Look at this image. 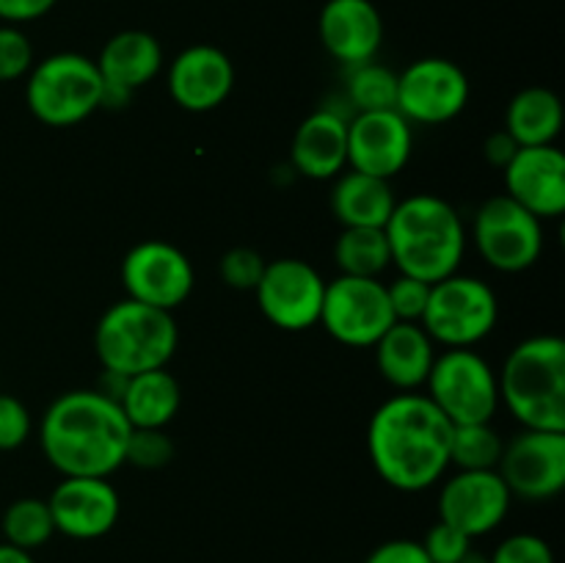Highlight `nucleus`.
<instances>
[{
  "mask_svg": "<svg viewBox=\"0 0 565 563\" xmlns=\"http://www.w3.org/2000/svg\"><path fill=\"white\" fill-rule=\"evenodd\" d=\"M450 439L452 423L425 392H397L370 417L367 456L386 486L417 495L450 469Z\"/></svg>",
  "mask_w": 565,
  "mask_h": 563,
  "instance_id": "1",
  "label": "nucleus"
},
{
  "mask_svg": "<svg viewBox=\"0 0 565 563\" xmlns=\"http://www.w3.org/2000/svg\"><path fill=\"white\" fill-rule=\"evenodd\" d=\"M130 423L103 390H70L39 419V447L61 478H110L125 467Z\"/></svg>",
  "mask_w": 565,
  "mask_h": 563,
  "instance_id": "2",
  "label": "nucleus"
},
{
  "mask_svg": "<svg viewBox=\"0 0 565 563\" xmlns=\"http://www.w3.org/2000/svg\"><path fill=\"white\" fill-rule=\"evenodd\" d=\"M397 274L428 285L458 274L467 254V226L461 213L436 193L397 199L384 226Z\"/></svg>",
  "mask_w": 565,
  "mask_h": 563,
  "instance_id": "3",
  "label": "nucleus"
},
{
  "mask_svg": "<svg viewBox=\"0 0 565 563\" xmlns=\"http://www.w3.org/2000/svg\"><path fill=\"white\" fill-rule=\"evenodd\" d=\"M500 406L522 428L565 431V342L557 334H535L513 346L502 370Z\"/></svg>",
  "mask_w": 565,
  "mask_h": 563,
  "instance_id": "4",
  "label": "nucleus"
},
{
  "mask_svg": "<svg viewBox=\"0 0 565 563\" xmlns=\"http://www.w3.org/2000/svg\"><path fill=\"white\" fill-rule=\"evenodd\" d=\"M180 346L174 312L132 298L110 304L94 326V353L105 373L130 375L169 368Z\"/></svg>",
  "mask_w": 565,
  "mask_h": 563,
  "instance_id": "5",
  "label": "nucleus"
},
{
  "mask_svg": "<svg viewBox=\"0 0 565 563\" xmlns=\"http://www.w3.org/2000/svg\"><path fill=\"white\" fill-rule=\"evenodd\" d=\"M103 75L83 53H53L25 77V105L47 127H75L103 108Z\"/></svg>",
  "mask_w": 565,
  "mask_h": 563,
  "instance_id": "6",
  "label": "nucleus"
},
{
  "mask_svg": "<svg viewBox=\"0 0 565 563\" xmlns=\"http://www.w3.org/2000/svg\"><path fill=\"white\" fill-rule=\"evenodd\" d=\"M500 320V298L489 282L452 274L430 285L423 326L441 348H475L494 331Z\"/></svg>",
  "mask_w": 565,
  "mask_h": 563,
  "instance_id": "7",
  "label": "nucleus"
},
{
  "mask_svg": "<svg viewBox=\"0 0 565 563\" xmlns=\"http://www.w3.org/2000/svg\"><path fill=\"white\" fill-rule=\"evenodd\" d=\"M423 390L452 425L491 423L500 408L497 370L475 348H445L436 353Z\"/></svg>",
  "mask_w": 565,
  "mask_h": 563,
  "instance_id": "8",
  "label": "nucleus"
},
{
  "mask_svg": "<svg viewBox=\"0 0 565 563\" xmlns=\"http://www.w3.org/2000/svg\"><path fill=\"white\" fill-rule=\"evenodd\" d=\"M472 241L489 268L500 274H522L544 254V221L505 193H497L475 213Z\"/></svg>",
  "mask_w": 565,
  "mask_h": 563,
  "instance_id": "9",
  "label": "nucleus"
},
{
  "mask_svg": "<svg viewBox=\"0 0 565 563\" xmlns=\"http://www.w3.org/2000/svg\"><path fill=\"white\" fill-rule=\"evenodd\" d=\"M395 323L384 279L364 276H337L326 282L323 309L318 326L331 340L348 348H373L384 331Z\"/></svg>",
  "mask_w": 565,
  "mask_h": 563,
  "instance_id": "10",
  "label": "nucleus"
},
{
  "mask_svg": "<svg viewBox=\"0 0 565 563\" xmlns=\"http://www.w3.org/2000/svg\"><path fill=\"white\" fill-rule=\"evenodd\" d=\"M469 77L456 61L428 55L397 72L395 110L412 125H447L469 105Z\"/></svg>",
  "mask_w": 565,
  "mask_h": 563,
  "instance_id": "11",
  "label": "nucleus"
},
{
  "mask_svg": "<svg viewBox=\"0 0 565 563\" xmlns=\"http://www.w3.org/2000/svg\"><path fill=\"white\" fill-rule=\"evenodd\" d=\"M119 274L127 293L125 298L166 309V312L182 307L196 287L191 257L180 246L158 241V237L136 243L121 259Z\"/></svg>",
  "mask_w": 565,
  "mask_h": 563,
  "instance_id": "12",
  "label": "nucleus"
},
{
  "mask_svg": "<svg viewBox=\"0 0 565 563\" xmlns=\"http://www.w3.org/2000/svg\"><path fill=\"white\" fill-rule=\"evenodd\" d=\"M323 293L326 279L320 270L298 257L265 263L263 279L254 287L263 318L281 331H307L318 326Z\"/></svg>",
  "mask_w": 565,
  "mask_h": 563,
  "instance_id": "13",
  "label": "nucleus"
},
{
  "mask_svg": "<svg viewBox=\"0 0 565 563\" xmlns=\"http://www.w3.org/2000/svg\"><path fill=\"white\" fill-rule=\"evenodd\" d=\"M497 472L513 497L527 502L557 497L565 486V431L522 428L505 442Z\"/></svg>",
  "mask_w": 565,
  "mask_h": 563,
  "instance_id": "14",
  "label": "nucleus"
},
{
  "mask_svg": "<svg viewBox=\"0 0 565 563\" xmlns=\"http://www.w3.org/2000/svg\"><path fill=\"white\" fill-rule=\"evenodd\" d=\"M511 502V489L497 469H458L439 489V522L475 541L505 522Z\"/></svg>",
  "mask_w": 565,
  "mask_h": 563,
  "instance_id": "15",
  "label": "nucleus"
},
{
  "mask_svg": "<svg viewBox=\"0 0 565 563\" xmlns=\"http://www.w3.org/2000/svg\"><path fill=\"white\" fill-rule=\"evenodd\" d=\"M412 127L395 108L353 114L348 119V169L381 180L397 177L412 160Z\"/></svg>",
  "mask_w": 565,
  "mask_h": 563,
  "instance_id": "16",
  "label": "nucleus"
},
{
  "mask_svg": "<svg viewBox=\"0 0 565 563\" xmlns=\"http://www.w3.org/2000/svg\"><path fill=\"white\" fill-rule=\"evenodd\" d=\"M47 506L55 533L75 541L103 539L121 517V497L108 478H61Z\"/></svg>",
  "mask_w": 565,
  "mask_h": 563,
  "instance_id": "17",
  "label": "nucleus"
},
{
  "mask_svg": "<svg viewBox=\"0 0 565 563\" xmlns=\"http://www.w3.org/2000/svg\"><path fill=\"white\" fill-rule=\"evenodd\" d=\"M235 64L215 44H191L171 59L166 86L188 114H210L235 92Z\"/></svg>",
  "mask_w": 565,
  "mask_h": 563,
  "instance_id": "18",
  "label": "nucleus"
},
{
  "mask_svg": "<svg viewBox=\"0 0 565 563\" xmlns=\"http://www.w3.org/2000/svg\"><path fill=\"white\" fill-rule=\"evenodd\" d=\"M505 174V196L522 204L541 221L561 219L565 213V155L557 144L519 147Z\"/></svg>",
  "mask_w": 565,
  "mask_h": 563,
  "instance_id": "19",
  "label": "nucleus"
},
{
  "mask_svg": "<svg viewBox=\"0 0 565 563\" xmlns=\"http://www.w3.org/2000/svg\"><path fill=\"white\" fill-rule=\"evenodd\" d=\"M326 53L345 70L375 61L384 44V20L373 0H326L318 17Z\"/></svg>",
  "mask_w": 565,
  "mask_h": 563,
  "instance_id": "20",
  "label": "nucleus"
},
{
  "mask_svg": "<svg viewBox=\"0 0 565 563\" xmlns=\"http://www.w3.org/2000/svg\"><path fill=\"white\" fill-rule=\"evenodd\" d=\"M290 166L307 180H334L348 169V119L337 108H318L296 127Z\"/></svg>",
  "mask_w": 565,
  "mask_h": 563,
  "instance_id": "21",
  "label": "nucleus"
},
{
  "mask_svg": "<svg viewBox=\"0 0 565 563\" xmlns=\"http://www.w3.org/2000/svg\"><path fill=\"white\" fill-rule=\"evenodd\" d=\"M375 368L381 379L397 392H419L428 381L436 359V342L419 323L395 320L375 342Z\"/></svg>",
  "mask_w": 565,
  "mask_h": 563,
  "instance_id": "22",
  "label": "nucleus"
},
{
  "mask_svg": "<svg viewBox=\"0 0 565 563\" xmlns=\"http://www.w3.org/2000/svg\"><path fill=\"white\" fill-rule=\"evenodd\" d=\"M103 83L125 94H136L163 70V47L158 39L138 28L114 33L94 59Z\"/></svg>",
  "mask_w": 565,
  "mask_h": 563,
  "instance_id": "23",
  "label": "nucleus"
},
{
  "mask_svg": "<svg viewBox=\"0 0 565 563\" xmlns=\"http://www.w3.org/2000/svg\"><path fill=\"white\" fill-rule=\"evenodd\" d=\"M397 196L392 191V180L362 174V171L345 169L334 177L331 188V213L340 221V226H370V230H384L395 210Z\"/></svg>",
  "mask_w": 565,
  "mask_h": 563,
  "instance_id": "24",
  "label": "nucleus"
},
{
  "mask_svg": "<svg viewBox=\"0 0 565 563\" xmlns=\"http://www.w3.org/2000/svg\"><path fill=\"white\" fill-rule=\"evenodd\" d=\"M116 403L130 428H169L180 412L182 390L169 368H158L125 379Z\"/></svg>",
  "mask_w": 565,
  "mask_h": 563,
  "instance_id": "25",
  "label": "nucleus"
},
{
  "mask_svg": "<svg viewBox=\"0 0 565 563\" xmlns=\"http://www.w3.org/2000/svg\"><path fill=\"white\" fill-rule=\"evenodd\" d=\"M502 130L519 147H546L555 144L563 130V103L552 88L527 86L513 94L505 110Z\"/></svg>",
  "mask_w": 565,
  "mask_h": 563,
  "instance_id": "26",
  "label": "nucleus"
},
{
  "mask_svg": "<svg viewBox=\"0 0 565 563\" xmlns=\"http://www.w3.org/2000/svg\"><path fill=\"white\" fill-rule=\"evenodd\" d=\"M334 263L342 276L381 279L392 265L386 232L370 226H345L334 241Z\"/></svg>",
  "mask_w": 565,
  "mask_h": 563,
  "instance_id": "27",
  "label": "nucleus"
},
{
  "mask_svg": "<svg viewBox=\"0 0 565 563\" xmlns=\"http://www.w3.org/2000/svg\"><path fill=\"white\" fill-rule=\"evenodd\" d=\"M0 530H3L6 544H14L20 550L33 552L44 546L55 535L47 500H42V497H20V500L9 502L3 519H0Z\"/></svg>",
  "mask_w": 565,
  "mask_h": 563,
  "instance_id": "28",
  "label": "nucleus"
},
{
  "mask_svg": "<svg viewBox=\"0 0 565 563\" xmlns=\"http://www.w3.org/2000/svg\"><path fill=\"white\" fill-rule=\"evenodd\" d=\"M505 439L491 423L452 425L450 467L456 469H497L500 467Z\"/></svg>",
  "mask_w": 565,
  "mask_h": 563,
  "instance_id": "29",
  "label": "nucleus"
},
{
  "mask_svg": "<svg viewBox=\"0 0 565 563\" xmlns=\"http://www.w3.org/2000/svg\"><path fill=\"white\" fill-rule=\"evenodd\" d=\"M348 103L356 114L364 110H390L397 103V72L379 61H367L348 70Z\"/></svg>",
  "mask_w": 565,
  "mask_h": 563,
  "instance_id": "30",
  "label": "nucleus"
},
{
  "mask_svg": "<svg viewBox=\"0 0 565 563\" xmlns=\"http://www.w3.org/2000/svg\"><path fill=\"white\" fill-rule=\"evenodd\" d=\"M174 458V442L169 439L166 428H132L127 442L125 464L138 469H163Z\"/></svg>",
  "mask_w": 565,
  "mask_h": 563,
  "instance_id": "31",
  "label": "nucleus"
},
{
  "mask_svg": "<svg viewBox=\"0 0 565 563\" xmlns=\"http://www.w3.org/2000/svg\"><path fill=\"white\" fill-rule=\"evenodd\" d=\"M36 64L33 44L20 25H0V83H14L28 77Z\"/></svg>",
  "mask_w": 565,
  "mask_h": 563,
  "instance_id": "32",
  "label": "nucleus"
},
{
  "mask_svg": "<svg viewBox=\"0 0 565 563\" xmlns=\"http://www.w3.org/2000/svg\"><path fill=\"white\" fill-rule=\"evenodd\" d=\"M428 296V282L414 279V276L397 274L395 279L386 282V298H390L392 315H395V320H403V323H419L423 320Z\"/></svg>",
  "mask_w": 565,
  "mask_h": 563,
  "instance_id": "33",
  "label": "nucleus"
},
{
  "mask_svg": "<svg viewBox=\"0 0 565 563\" xmlns=\"http://www.w3.org/2000/svg\"><path fill=\"white\" fill-rule=\"evenodd\" d=\"M268 259L257 252V248H248V246H235L221 257V279H224L226 287L232 290H241V293H254L257 282L263 279V270Z\"/></svg>",
  "mask_w": 565,
  "mask_h": 563,
  "instance_id": "34",
  "label": "nucleus"
},
{
  "mask_svg": "<svg viewBox=\"0 0 565 563\" xmlns=\"http://www.w3.org/2000/svg\"><path fill=\"white\" fill-rule=\"evenodd\" d=\"M33 434V417L20 397L0 392V453L20 450Z\"/></svg>",
  "mask_w": 565,
  "mask_h": 563,
  "instance_id": "35",
  "label": "nucleus"
},
{
  "mask_svg": "<svg viewBox=\"0 0 565 563\" xmlns=\"http://www.w3.org/2000/svg\"><path fill=\"white\" fill-rule=\"evenodd\" d=\"M489 563H555L550 541L535 533H513L500 541L489 555Z\"/></svg>",
  "mask_w": 565,
  "mask_h": 563,
  "instance_id": "36",
  "label": "nucleus"
},
{
  "mask_svg": "<svg viewBox=\"0 0 565 563\" xmlns=\"http://www.w3.org/2000/svg\"><path fill=\"white\" fill-rule=\"evenodd\" d=\"M419 544L430 563H461V557L472 550V539L445 522H436Z\"/></svg>",
  "mask_w": 565,
  "mask_h": 563,
  "instance_id": "37",
  "label": "nucleus"
},
{
  "mask_svg": "<svg viewBox=\"0 0 565 563\" xmlns=\"http://www.w3.org/2000/svg\"><path fill=\"white\" fill-rule=\"evenodd\" d=\"M364 563H430L423 544L412 539H392L375 546Z\"/></svg>",
  "mask_w": 565,
  "mask_h": 563,
  "instance_id": "38",
  "label": "nucleus"
},
{
  "mask_svg": "<svg viewBox=\"0 0 565 563\" xmlns=\"http://www.w3.org/2000/svg\"><path fill=\"white\" fill-rule=\"evenodd\" d=\"M58 0H0V22L6 25H25L47 17Z\"/></svg>",
  "mask_w": 565,
  "mask_h": 563,
  "instance_id": "39",
  "label": "nucleus"
},
{
  "mask_svg": "<svg viewBox=\"0 0 565 563\" xmlns=\"http://www.w3.org/2000/svg\"><path fill=\"white\" fill-rule=\"evenodd\" d=\"M486 160H489L494 169H505L513 160V155L519 152V144L508 136L505 130H497L486 138Z\"/></svg>",
  "mask_w": 565,
  "mask_h": 563,
  "instance_id": "40",
  "label": "nucleus"
},
{
  "mask_svg": "<svg viewBox=\"0 0 565 563\" xmlns=\"http://www.w3.org/2000/svg\"><path fill=\"white\" fill-rule=\"evenodd\" d=\"M0 563H36V561H33V555L28 550H20V546L0 541Z\"/></svg>",
  "mask_w": 565,
  "mask_h": 563,
  "instance_id": "41",
  "label": "nucleus"
},
{
  "mask_svg": "<svg viewBox=\"0 0 565 563\" xmlns=\"http://www.w3.org/2000/svg\"><path fill=\"white\" fill-rule=\"evenodd\" d=\"M461 563H489V555H483V552H478L472 546V550L461 557Z\"/></svg>",
  "mask_w": 565,
  "mask_h": 563,
  "instance_id": "42",
  "label": "nucleus"
}]
</instances>
